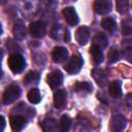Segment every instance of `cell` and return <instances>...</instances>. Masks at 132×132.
<instances>
[{"mask_svg": "<svg viewBox=\"0 0 132 132\" xmlns=\"http://www.w3.org/2000/svg\"><path fill=\"white\" fill-rule=\"evenodd\" d=\"M39 80V73L37 71H30L27 73V75L25 76V84L27 86L32 85V84H37V81Z\"/></svg>", "mask_w": 132, "mask_h": 132, "instance_id": "obj_21", "label": "cell"}, {"mask_svg": "<svg viewBox=\"0 0 132 132\" xmlns=\"http://www.w3.org/2000/svg\"><path fill=\"white\" fill-rule=\"evenodd\" d=\"M40 93H39V90L38 89H31L29 92H28V100L33 103V104H37L40 102Z\"/></svg>", "mask_w": 132, "mask_h": 132, "instance_id": "obj_22", "label": "cell"}, {"mask_svg": "<svg viewBox=\"0 0 132 132\" xmlns=\"http://www.w3.org/2000/svg\"><path fill=\"white\" fill-rule=\"evenodd\" d=\"M126 124H127V120L123 114H114L110 121L111 129L116 132L123 130L126 127Z\"/></svg>", "mask_w": 132, "mask_h": 132, "instance_id": "obj_9", "label": "cell"}, {"mask_svg": "<svg viewBox=\"0 0 132 132\" xmlns=\"http://www.w3.org/2000/svg\"><path fill=\"white\" fill-rule=\"evenodd\" d=\"M90 52H91L93 61L96 64H100L103 61V54H102V51L99 47H97L95 45H92L91 48H90Z\"/></svg>", "mask_w": 132, "mask_h": 132, "instance_id": "obj_20", "label": "cell"}, {"mask_svg": "<svg viewBox=\"0 0 132 132\" xmlns=\"http://www.w3.org/2000/svg\"><path fill=\"white\" fill-rule=\"evenodd\" d=\"M67 94L64 90H57L54 94V105L56 108H63L66 104Z\"/></svg>", "mask_w": 132, "mask_h": 132, "instance_id": "obj_12", "label": "cell"}, {"mask_svg": "<svg viewBox=\"0 0 132 132\" xmlns=\"http://www.w3.org/2000/svg\"><path fill=\"white\" fill-rule=\"evenodd\" d=\"M82 63H84L82 59L79 55H73L66 62V64L64 66V69L69 74H75L80 70V68L82 66Z\"/></svg>", "mask_w": 132, "mask_h": 132, "instance_id": "obj_3", "label": "cell"}, {"mask_svg": "<svg viewBox=\"0 0 132 132\" xmlns=\"http://www.w3.org/2000/svg\"><path fill=\"white\" fill-rule=\"evenodd\" d=\"M117 4V9L120 13L124 14L128 11V5H129V2L127 0H118L116 2Z\"/></svg>", "mask_w": 132, "mask_h": 132, "instance_id": "obj_24", "label": "cell"}, {"mask_svg": "<svg viewBox=\"0 0 132 132\" xmlns=\"http://www.w3.org/2000/svg\"><path fill=\"white\" fill-rule=\"evenodd\" d=\"M92 75H93V78L95 79V81L100 86V87H103L106 85L107 82V74L104 70L102 69H99V68H95L92 70Z\"/></svg>", "mask_w": 132, "mask_h": 132, "instance_id": "obj_13", "label": "cell"}, {"mask_svg": "<svg viewBox=\"0 0 132 132\" xmlns=\"http://www.w3.org/2000/svg\"><path fill=\"white\" fill-rule=\"evenodd\" d=\"M62 80H63V75L59 70H54L50 72L46 77V81L52 89L58 88L62 84Z\"/></svg>", "mask_w": 132, "mask_h": 132, "instance_id": "obj_8", "label": "cell"}, {"mask_svg": "<svg viewBox=\"0 0 132 132\" xmlns=\"http://www.w3.org/2000/svg\"><path fill=\"white\" fill-rule=\"evenodd\" d=\"M101 26L104 30L108 31L109 33H113L116 28H117V24H116V21L112 19V18H105L102 20L101 22Z\"/></svg>", "mask_w": 132, "mask_h": 132, "instance_id": "obj_19", "label": "cell"}, {"mask_svg": "<svg viewBox=\"0 0 132 132\" xmlns=\"http://www.w3.org/2000/svg\"><path fill=\"white\" fill-rule=\"evenodd\" d=\"M7 64H8L9 69L13 73H20L24 70L26 66V61H25V58L21 54L14 53L8 57Z\"/></svg>", "mask_w": 132, "mask_h": 132, "instance_id": "obj_1", "label": "cell"}, {"mask_svg": "<svg viewBox=\"0 0 132 132\" xmlns=\"http://www.w3.org/2000/svg\"><path fill=\"white\" fill-rule=\"evenodd\" d=\"M62 13H63V16H64V19H65V21H66V23L68 25H70V26L77 25L78 16H77V13H76V11H75V9L73 7H71V6L65 7L63 9Z\"/></svg>", "mask_w": 132, "mask_h": 132, "instance_id": "obj_5", "label": "cell"}, {"mask_svg": "<svg viewBox=\"0 0 132 132\" xmlns=\"http://www.w3.org/2000/svg\"><path fill=\"white\" fill-rule=\"evenodd\" d=\"M74 90L76 92H86V93H90L92 90V85L88 81H80V82H76L74 86Z\"/></svg>", "mask_w": 132, "mask_h": 132, "instance_id": "obj_23", "label": "cell"}, {"mask_svg": "<svg viewBox=\"0 0 132 132\" xmlns=\"http://www.w3.org/2000/svg\"><path fill=\"white\" fill-rule=\"evenodd\" d=\"M70 125H71V119L69 116L67 114H63L59 121V124H58V129H59V132H68L69 131V128H70Z\"/></svg>", "mask_w": 132, "mask_h": 132, "instance_id": "obj_17", "label": "cell"}, {"mask_svg": "<svg viewBox=\"0 0 132 132\" xmlns=\"http://www.w3.org/2000/svg\"><path fill=\"white\" fill-rule=\"evenodd\" d=\"M107 44H108V40H107V38H106V36L104 34L97 33L94 36V38H93V45H95V46L99 47L100 50H102V48H105L107 46Z\"/></svg>", "mask_w": 132, "mask_h": 132, "instance_id": "obj_16", "label": "cell"}, {"mask_svg": "<svg viewBox=\"0 0 132 132\" xmlns=\"http://www.w3.org/2000/svg\"><path fill=\"white\" fill-rule=\"evenodd\" d=\"M53 61L56 63H62L68 59V51L64 46H56L52 52Z\"/></svg>", "mask_w": 132, "mask_h": 132, "instance_id": "obj_7", "label": "cell"}, {"mask_svg": "<svg viewBox=\"0 0 132 132\" xmlns=\"http://www.w3.org/2000/svg\"><path fill=\"white\" fill-rule=\"evenodd\" d=\"M21 95V89L18 85L15 84H12V85H9L3 92V95H2V102L3 104H10L12 102H14Z\"/></svg>", "mask_w": 132, "mask_h": 132, "instance_id": "obj_2", "label": "cell"}, {"mask_svg": "<svg viewBox=\"0 0 132 132\" xmlns=\"http://www.w3.org/2000/svg\"><path fill=\"white\" fill-rule=\"evenodd\" d=\"M57 126H58L57 121L53 118H47L41 123V128L43 129L44 132H54Z\"/></svg>", "mask_w": 132, "mask_h": 132, "instance_id": "obj_18", "label": "cell"}, {"mask_svg": "<svg viewBox=\"0 0 132 132\" xmlns=\"http://www.w3.org/2000/svg\"><path fill=\"white\" fill-rule=\"evenodd\" d=\"M108 91H109V94L113 98L121 97V95H122V82L120 80H114V81L110 82Z\"/></svg>", "mask_w": 132, "mask_h": 132, "instance_id": "obj_15", "label": "cell"}, {"mask_svg": "<svg viewBox=\"0 0 132 132\" xmlns=\"http://www.w3.org/2000/svg\"><path fill=\"white\" fill-rule=\"evenodd\" d=\"M94 9L98 14H106L111 10V2L107 0H96Z\"/></svg>", "mask_w": 132, "mask_h": 132, "instance_id": "obj_10", "label": "cell"}, {"mask_svg": "<svg viewBox=\"0 0 132 132\" xmlns=\"http://www.w3.org/2000/svg\"><path fill=\"white\" fill-rule=\"evenodd\" d=\"M89 36H90V31H89V28L86 26L79 27L75 32V39L77 43L80 45H85L88 42Z\"/></svg>", "mask_w": 132, "mask_h": 132, "instance_id": "obj_11", "label": "cell"}, {"mask_svg": "<svg viewBox=\"0 0 132 132\" xmlns=\"http://www.w3.org/2000/svg\"><path fill=\"white\" fill-rule=\"evenodd\" d=\"M31 35L35 38H41L45 34V25L42 22H33L29 26Z\"/></svg>", "mask_w": 132, "mask_h": 132, "instance_id": "obj_6", "label": "cell"}, {"mask_svg": "<svg viewBox=\"0 0 132 132\" xmlns=\"http://www.w3.org/2000/svg\"><path fill=\"white\" fill-rule=\"evenodd\" d=\"M119 59H120V53H119V51L116 47H111L109 50V53H108V60H109V62L114 63Z\"/></svg>", "mask_w": 132, "mask_h": 132, "instance_id": "obj_25", "label": "cell"}, {"mask_svg": "<svg viewBox=\"0 0 132 132\" xmlns=\"http://www.w3.org/2000/svg\"><path fill=\"white\" fill-rule=\"evenodd\" d=\"M12 32H13V36L19 40H22L26 37V28L21 21H18L14 24Z\"/></svg>", "mask_w": 132, "mask_h": 132, "instance_id": "obj_14", "label": "cell"}, {"mask_svg": "<svg viewBox=\"0 0 132 132\" xmlns=\"http://www.w3.org/2000/svg\"><path fill=\"white\" fill-rule=\"evenodd\" d=\"M9 122H10V126H11L12 130L14 132H20L25 127V125L27 123V120L23 116H20V114H11L10 118H9Z\"/></svg>", "mask_w": 132, "mask_h": 132, "instance_id": "obj_4", "label": "cell"}, {"mask_svg": "<svg viewBox=\"0 0 132 132\" xmlns=\"http://www.w3.org/2000/svg\"><path fill=\"white\" fill-rule=\"evenodd\" d=\"M4 128H5V119L3 116H1V132L4 131Z\"/></svg>", "mask_w": 132, "mask_h": 132, "instance_id": "obj_26", "label": "cell"}]
</instances>
